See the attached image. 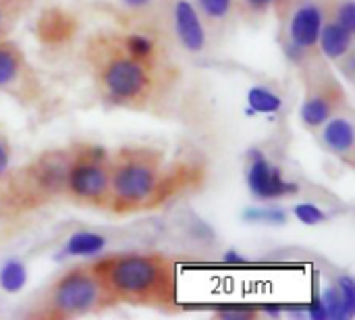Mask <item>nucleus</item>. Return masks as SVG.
I'll list each match as a JSON object with an SVG mask.
<instances>
[{
    "label": "nucleus",
    "instance_id": "1",
    "mask_svg": "<svg viewBox=\"0 0 355 320\" xmlns=\"http://www.w3.org/2000/svg\"><path fill=\"white\" fill-rule=\"evenodd\" d=\"M108 300L131 304L173 306L175 267L156 254L108 256L92 267Z\"/></svg>",
    "mask_w": 355,
    "mask_h": 320
},
{
    "label": "nucleus",
    "instance_id": "2",
    "mask_svg": "<svg viewBox=\"0 0 355 320\" xmlns=\"http://www.w3.org/2000/svg\"><path fill=\"white\" fill-rule=\"evenodd\" d=\"M160 185L154 158L146 152L123 154L110 173V192L119 210L137 208L148 202Z\"/></svg>",
    "mask_w": 355,
    "mask_h": 320
},
{
    "label": "nucleus",
    "instance_id": "3",
    "mask_svg": "<svg viewBox=\"0 0 355 320\" xmlns=\"http://www.w3.org/2000/svg\"><path fill=\"white\" fill-rule=\"evenodd\" d=\"M106 292L102 289L98 277L92 271H71L67 273L52 292V312L56 317H79L96 310L106 302Z\"/></svg>",
    "mask_w": 355,
    "mask_h": 320
},
{
    "label": "nucleus",
    "instance_id": "4",
    "mask_svg": "<svg viewBox=\"0 0 355 320\" xmlns=\"http://www.w3.org/2000/svg\"><path fill=\"white\" fill-rule=\"evenodd\" d=\"M64 185L75 198L102 204L110 194V169L104 162V154L87 150L77 156L69 165Z\"/></svg>",
    "mask_w": 355,
    "mask_h": 320
},
{
    "label": "nucleus",
    "instance_id": "5",
    "mask_svg": "<svg viewBox=\"0 0 355 320\" xmlns=\"http://www.w3.org/2000/svg\"><path fill=\"white\" fill-rule=\"evenodd\" d=\"M104 87L108 96L116 102H129L137 100L146 94L150 85V77L141 60L131 56H119L112 62L106 65L102 75Z\"/></svg>",
    "mask_w": 355,
    "mask_h": 320
},
{
    "label": "nucleus",
    "instance_id": "6",
    "mask_svg": "<svg viewBox=\"0 0 355 320\" xmlns=\"http://www.w3.org/2000/svg\"><path fill=\"white\" fill-rule=\"evenodd\" d=\"M252 162L248 169V187L258 200H279L291 194H297V183L287 181L279 167L268 162L260 150H252Z\"/></svg>",
    "mask_w": 355,
    "mask_h": 320
},
{
    "label": "nucleus",
    "instance_id": "7",
    "mask_svg": "<svg viewBox=\"0 0 355 320\" xmlns=\"http://www.w3.org/2000/svg\"><path fill=\"white\" fill-rule=\"evenodd\" d=\"M324 25V12L318 4H302L289 23V40L293 46H297L300 50H310L312 46L318 44L320 31Z\"/></svg>",
    "mask_w": 355,
    "mask_h": 320
},
{
    "label": "nucleus",
    "instance_id": "8",
    "mask_svg": "<svg viewBox=\"0 0 355 320\" xmlns=\"http://www.w3.org/2000/svg\"><path fill=\"white\" fill-rule=\"evenodd\" d=\"M175 29L181 44L189 52H202L206 46V31L196 6L189 0H179L175 4Z\"/></svg>",
    "mask_w": 355,
    "mask_h": 320
},
{
    "label": "nucleus",
    "instance_id": "9",
    "mask_svg": "<svg viewBox=\"0 0 355 320\" xmlns=\"http://www.w3.org/2000/svg\"><path fill=\"white\" fill-rule=\"evenodd\" d=\"M322 140L327 144V148L339 156H347L354 150L355 142V129L354 123L345 117H335L329 119L324 123V131H322Z\"/></svg>",
    "mask_w": 355,
    "mask_h": 320
},
{
    "label": "nucleus",
    "instance_id": "10",
    "mask_svg": "<svg viewBox=\"0 0 355 320\" xmlns=\"http://www.w3.org/2000/svg\"><path fill=\"white\" fill-rule=\"evenodd\" d=\"M318 42H320V48H322L324 56H329L333 60H339V58H343L352 50L354 33L333 21V23L322 25Z\"/></svg>",
    "mask_w": 355,
    "mask_h": 320
},
{
    "label": "nucleus",
    "instance_id": "11",
    "mask_svg": "<svg viewBox=\"0 0 355 320\" xmlns=\"http://www.w3.org/2000/svg\"><path fill=\"white\" fill-rule=\"evenodd\" d=\"M106 248V239L100 233L94 231H77L69 237L64 252L75 258H89L100 254Z\"/></svg>",
    "mask_w": 355,
    "mask_h": 320
},
{
    "label": "nucleus",
    "instance_id": "12",
    "mask_svg": "<svg viewBox=\"0 0 355 320\" xmlns=\"http://www.w3.org/2000/svg\"><path fill=\"white\" fill-rule=\"evenodd\" d=\"M331 112H333V102L327 96H322V94L308 98L302 104V110H300L302 121L308 127H322L331 119Z\"/></svg>",
    "mask_w": 355,
    "mask_h": 320
},
{
    "label": "nucleus",
    "instance_id": "13",
    "mask_svg": "<svg viewBox=\"0 0 355 320\" xmlns=\"http://www.w3.org/2000/svg\"><path fill=\"white\" fill-rule=\"evenodd\" d=\"M248 104L254 112H262V115H275L283 108V98L279 94H275L268 87L262 85H254L248 92Z\"/></svg>",
    "mask_w": 355,
    "mask_h": 320
},
{
    "label": "nucleus",
    "instance_id": "14",
    "mask_svg": "<svg viewBox=\"0 0 355 320\" xmlns=\"http://www.w3.org/2000/svg\"><path fill=\"white\" fill-rule=\"evenodd\" d=\"M27 283V269L19 260H8L0 269V287L6 294H17Z\"/></svg>",
    "mask_w": 355,
    "mask_h": 320
},
{
    "label": "nucleus",
    "instance_id": "15",
    "mask_svg": "<svg viewBox=\"0 0 355 320\" xmlns=\"http://www.w3.org/2000/svg\"><path fill=\"white\" fill-rule=\"evenodd\" d=\"M21 71V54L12 44H0V87L12 83Z\"/></svg>",
    "mask_w": 355,
    "mask_h": 320
},
{
    "label": "nucleus",
    "instance_id": "16",
    "mask_svg": "<svg viewBox=\"0 0 355 320\" xmlns=\"http://www.w3.org/2000/svg\"><path fill=\"white\" fill-rule=\"evenodd\" d=\"M69 165H71V162L60 160V158H56V156L44 158L42 165H40V171H37V175H40L42 181H44V187H58V185H64Z\"/></svg>",
    "mask_w": 355,
    "mask_h": 320
},
{
    "label": "nucleus",
    "instance_id": "17",
    "mask_svg": "<svg viewBox=\"0 0 355 320\" xmlns=\"http://www.w3.org/2000/svg\"><path fill=\"white\" fill-rule=\"evenodd\" d=\"M243 219L248 223L260 225H283L287 221V212L281 208H248L243 212Z\"/></svg>",
    "mask_w": 355,
    "mask_h": 320
},
{
    "label": "nucleus",
    "instance_id": "18",
    "mask_svg": "<svg viewBox=\"0 0 355 320\" xmlns=\"http://www.w3.org/2000/svg\"><path fill=\"white\" fill-rule=\"evenodd\" d=\"M125 48H127L129 56L137 58V60H146V58H150L154 54V42L148 35H141V33H131L125 40Z\"/></svg>",
    "mask_w": 355,
    "mask_h": 320
},
{
    "label": "nucleus",
    "instance_id": "19",
    "mask_svg": "<svg viewBox=\"0 0 355 320\" xmlns=\"http://www.w3.org/2000/svg\"><path fill=\"white\" fill-rule=\"evenodd\" d=\"M322 302H324V308H327V314L329 319H337V320H345L352 319L343 300H341V294L337 287H329L324 294H322Z\"/></svg>",
    "mask_w": 355,
    "mask_h": 320
},
{
    "label": "nucleus",
    "instance_id": "20",
    "mask_svg": "<svg viewBox=\"0 0 355 320\" xmlns=\"http://www.w3.org/2000/svg\"><path fill=\"white\" fill-rule=\"evenodd\" d=\"M293 214H295V219H297L300 223H304V225H320V223L327 221V212L320 210V208H318L316 204H312V202H302V204H297V206L293 208Z\"/></svg>",
    "mask_w": 355,
    "mask_h": 320
},
{
    "label": "nucleus",
    "instance_id": "21",
    "mask_svg": "<svg viewBox=\"0 0 355 320\" xmlns=\"http://www.w3.org/2000/svg\"><path fill=\"white\" fill-rule=\"evenodd\" d=\"M233 0H200V8L210 19H223L229 15Z\"/></svg>",
    "mask_w": 355,
    "mask_h": 320
},
{
    "label": "nucleus",
    "instance_id": "22",
    "mask_svg": "<svg viewBox=\"0 0 355 320\" xmlns=\"http://www.w3.org/2000/svg\"><path fill=\"white\" fill-rule=\"evenodd\" d=\"M337 289H339V294H341V300H343V304H345V308H347L349 317H354L355 314L354 279H352V277H341V279H339V283H337Z\"/></svg>",
    "mask_w": 355,
    "mask_h": 320
},
{
    "label": "nucleus",
    "instance_id": "23",
    "mask_svg": "<svg viewBox=\"0 0 355 320\" xmlns=\"http://www.w3.org/2000/svg\"><path fill=\"white\" fill-rule=\"evenodd\" d=\"M335 23H339L341 27H345L347 31H355V2L354 0H345L339 8H337V17Z\"/></svg>",
    "mask_w": 355,
    "mask_h": 320
},
{
    "label": "nucleus",
    "instance_id": "24",
    "mask_svg": "<svg viewBox=\"0 0 355 320\" xmlns=\"http://www.w3.org/2000/svg\"><path fill=\"white\" fill-rule=\"evenodd\" d=\"M306 314L312 320H327L329 314H327V308H324V302L322 298H314L308 306H306Z\"/></svg>",
    "mask_w": 355,
    "mask_h": 320
},
{
    "label": "nucleus",
    "instance_id": "25",
    "mask_svg": "<svg viewBox=\"0 0 355 320\" xmlns=\"http://www.w3.org/2000/svg\"><path fill=\"white\" fill-rule=\"evenodd\" d=\"M218 317L225 320H245L252 319L254 314L250 310H237V308H231V310H220Z\"/></svg>",
    "mask_w": 355,
    "mask_h": 320
},
{
    "label": "nucleus",
    "instance_id": "26",
    "mask_svg": "<svg viewBox=\"0 0 355 320\" xmlns=\"http://www.w3.org/2000/svg\"><path fill=\"white\" fill-rule=\"evenodd\" d=\"M8 162H10V150H8L6 140L0 135V175L8 169Z\"/></svg>",
    "mask_w": 355,
    "mask_h": 320
},
{
    "label": "nucleus",
    "instance_id": "27",
    "mask_svg": "<svg viewBox=\"0 0 355 320\" xmlns=\"http://www.w3.org/2000/svg\"><path fill=\"white\" fill-rule=\"evenodd\" d=\"M227 264H241L243 262V256L239 254V252H235V250H229L227 254H225V258H223Z\"/></svg>",
    "mask_w": 355,
    "mask_h": 320
},
{
    "label": "nucleus",
    "instance_id": "28",
    "mask_svg": "<svg viewBox=\"0 0 355 320\" xmlns=\"http://www.w3.org/2000/svg\"><path fill=\"white\" fill-rule=\"evenodd\" d=\"M264 312L270 314L272 319H279L283 314V306H277V304L275 306H264Z\"/></svg>",
    "mask_w": 355,
    "mask_h": 320
},
{
    "label": "nucleus",
    "instance_id": "29",
    "mask_svg": "<svg viewBox=\"0 0 355 320\" xmlns=\"http://www.w3.org/2000/svg\"><path fill=\"white\" fill-rule=\"evenodd\" d=\"M127 6H131V8H141V6H146V4H150L152 0H123Z\"/></svg>",
    "mask_w": 355,
    "mask_h": 320
},
{
    "label": "nucleus",
    "instance_id": "30",
    "mask_svg": "<svg viewBox=\"0 0 355 320\" xmlns=\"http://www.w3.org/2000/svg\"><path fill=\"white\" fill-rule=\"evenodd\" d=\"M248 2H250V6H254V8H264V6L272 4L275 0H248Z\"/></svg>",
    "mask_w": 355,
    "mask_h": 320
},
{
    "label": "nucleus",
    "instance_id": "31",
    "mask_svg": "<svg viewBox=\"0 0 355 320\" xmlns=\"http://www.w3.org/2000/svg\"><path fill=\"white\" fill-rule=\"evenodd\" d=\"M2 21H4V19H2V8H0V27H2Z\"/></svg>",
    "mask_w": 355,
    "mask_h": 320
}]
</instances>
